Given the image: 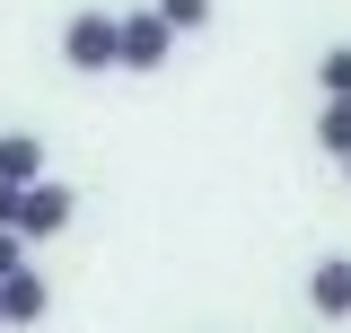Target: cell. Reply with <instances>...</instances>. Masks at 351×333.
<instances>
[{
    "instance_id": "cell-1",
    "label": "cell",
    "mask_w": 351,
    "mask_h": 333,
    "mask_svg": "<svg viewBox=\"0 0 351 333\" xmlns=\"http://www.w3.org/2000/svg\"><path fill=\"white\" fill-rule=\"evenodd\" d=\"M71 210H80V193L53 184V175H36V184H0V228H18L27 246H36V237H62Z\"/></svg>"
},
{
    "instance_id": "cell-2",
    "label": "cell",
    "mask_w": 351,
    "mask_h": 333,
    "mask_svg": "<svg viewBox=\"0 0 351 333\" xmlns=\"http://www.w3.org/2000/svg\"><path fill=\"white\" fill-rule=\"evenodd\" d=\"M176 62V27L158 9H114V71H167Z\"/></svg>"
},
{
    "instance_id": "cell-3",
    "label": "cell",
    "mask_w": 351,
    "mask_h": 333,
    "mask_svg": "<svg viewBox=\"0 0 351 333\" xmlns=\"http://www.w3.org/2000/svg\"><path fill=\"white\" fill-rule=\"evenodd\" d=\"M62 62L80 79H106L114 71V9H71L62 18Z\"/></svg>"
},
{
    "instance_id": "cell-4",
    "label": "cell",
    "mask_w": 351,
    "mask_h": 333,
    "mask_svg": "<svg viewBox=\"0 0 351 333\" xmlns=\"http://www.w3.org/2000/svg\"><path fill=\"white\" fill-rule=\"evenodd\" d=\"M307 307H316L325 325H351V254H316V272H307Z\"/></svg>"
},
{
    "instance_id": "cell-5",
    "label": "cell",
    "mask_w": 351,
    "mask_h": 333,
    "mask_svg": "<svg viewBox=\"0 0 351 333\" xmlns=\"http://www.w3.org/2000/svg\"><path fill=\"white\" fill-rule=\"evenodd\" d=\"M44 307H53V290H44V272H36V254L0 281V325H44Z\"/></svg>"
},
{
    "instance_id": "cell-6",
    "label": "cell",
    "mask_w": 351,
    "mask_h": 333,
    "mask_svg": "<svg viewBox=\"0 0 351 333\" xmlns=\"http://www.w3.org/2000/svg\"><path fill=\"white\" fill-rule=\"evenodd\" d=\"M44 175V140L36 132H0V184H36Z\"/></svg>"
},
{
    "instance_id": "cell-7",
    "label": "cell",
    "mask_w": 351,
    "mask_h": 333,
    "mask_svg": "<svg viewBox=\"0 0 351 333\" xmlns=\"http://www.w3.org/2000/svg\"><path fill=\"white\" fill-rule=\"evenodd\" d=\"M316 149L325 158H351V97H325L316 106Z\"/></svg>"
},
{
    "instance_id": "cell-8",
    "label": "cell",
    "mask_w": 351,
    "mask_h": 333,
    "mask_svg": "<svg viewBox=\"0 0 351 333\" xmlns=\"http://www.w3.org/2000/svg\"><path fill=\"white\" fill-rule=\"evenodd\" d=\"M149 9L167 18L176 36H202V27H211V0H149Z\"/></svg>"
},
{
    "instance_id": "cell-9",
    "label": "cell",
    "mask_w": 351,
    "mask_h": 333,
    "mask_svg": "<svg viewBox=\"0 0 351 333\" xmlns=\"http://www.w3.org/2000/svg\"><path fill=\"white\" fill-rule=\"evenodd\" d=\"M316 88H325V97H351V44L316 53Z\"/></svg>"
},
{
    "instance_id": "cell-10",
    "label": "cell",
    "mask_w": 351,
    "mask_h": 333,
    "mask_svg": "<svg viewBox=\"0 0 351 333\" xmlns=\"http://www.w3.org/2000/svg\"><path fill=\"white\" fill-rule=\"evenodd\" d=\"M18 263H27V237H18V228H0V281H9Z\"/></svg>"
},
{
    "instance_id": "cell-11",
    "label": "cell",
    "mask_w": 351,
    "mask_h": 333,
    "mask_svg": "<svg viewBox=\"0 0 351 333\" xmlns=\"http://www.w3.org/2000/svg\"><path fill=\"white\" fill-rule=\"evenodd\" d=\"M343 184H351V158H343Z\"/></svg>"
}]
</instances>
